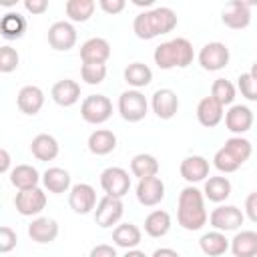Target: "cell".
<instances>
[{
    "mask_svg": "<svg viewBox=\"0 0 257 257\" xmlns=\"http://www.w3.org/2000/svg\"><path fill=\"white\" fill-rule=\"evenodd\" d=\"M209 215L205 209V195L197 187L189 185L179 193L177 221L187 231H199L207 223Z\"/></svg>",
    "mask_w": 257,
    "mask_h": 257,
    "instance_id": "6da1fadb",
    "label": "cell"
},
{
    "mask_svg": "<svg viewBox=\"0 0 257 257\" xmlns=\"http://www.w3.org/2000/svg\"><path fill=\"white\" fill-rule=\"evenodd\" d=\"M177 26V14L175 10L167 6H157L151 10H145L135 16L133 20V30L141 40H151L161 34H167L175 30Z\"/></svg>",
    "mask_w": 257,
    "mask_h": 257,
    "instance_id": "7a4b0ae2",
    "label": "cell"
},
{
    "mask_svg": "<svg viewBox=\"0 0 257 257\" xmlns=\"http://www.w3.org/2000/svg\"><path fill=\"white\" fill-rule=\"evenodd\" d=\"M153 58H155V64L161 68V70H171V68H187L193 58H195V50H193V44L183 38V36H177L173 40H167V42H161L155 52H153Z\"/></svg>",
    "mask_w": 257,
    "mask_h": 257,
    "instance_id": "3957f363",
    "label": "cell"
},
{
    "mask_svg": "<svg viewBox=\"0 0 257 257\" xmlns=\"http://www.w3.org/2000/svg\"><path fill=\"white\" fill-rule=\"evenodd\" d=\"M253 153V147L247 139L243 137H231L225 141V145L215 153L213 165L221 173H235Z\"/></svg>",
    "mask_w": 257,
    "mask_h": 257,
    "instance_id": "277c9868",
    "label": "cell"
},
{
    "mask_svg": "<svg viewBox=\"0 0 257 257\" xmlns=\"http://www.w3.org/2000/svg\"><path fill=\"white\" fill-rule=\"evenodd\" d=\"M80 116L88 124H102L112 116V102L104 94H90L80 104Z\"/></svg>",
    "mask_w": 257,
    "mask_h": 257,
    "instance_id": "5b68a950",
    "label": "cell"
},
{
    "mask_svg": "<svg viewBox=\"0 0 257 257\" xmlns=\"http://www.w3.org/2000/svg\"><path fill=\"white\" fill-rule=\"evenodd\" d=\"M147 110H149V102H147V96L141 90H135V88L124 90L118 96V112L124 120L139 122L147 116Z\"/></svg>",
    "mask_w": 257,
    "mask_h": 257,
    "instance_id": "8992f818",
    "label": "cell"
},
{
    "mask_svg": "<svg viewBox=\"0 0 257 257\" xmlns=\"http://www.w3.org/2000/svg\"><path fill=\"white\" fill-rule=\"evenodd\" d=\"M100 187L104 195L122 199L131 189V177L122 167H108L100 173Z\"/></svg>",
    "mask_w": 257,
    "mask_h": 257,
    "instance_id": "52a82bcc",
    "label": "cell"
},
{
    "mask_svg": "<svg viewBox=\"0 0 257 257\" xmlns=\"http://www.w3.org/2000/svg\"><path fill=\"white\" fill-rule=\"evenodd\" d=\"M243 219H245L243 211L235 205H219L209 215V223L213 225L215 231H221V233L237 231L243 225Z\"/></svg>",
    "mask_w": 257,
    "mask_h": 257,
    "instance_id": "ba28073f",
    "label": "cell"
},
{
    "mask_svg": "<svg viewBox=\"0 0 257 257\" xmlns=\"http://www.w3.org/2000/svg\"><path fill=\"white\" fill-rule=\"evenodd\" d=\"M199 64L203 70H209V72H217V70H223L227 64H229V48L223 44V42H209L201 48L199 52Z\"/></svg>",
    "mask_w": 257,
    "mask_h": 257,
    "instance_id": "9c48e42d",
    "label": "cell"
},
{
    "mask_svg": "<svg viewBox=\"0 0 257 257\" xmlns=\"http://www.w3.org/2000/svg\"><path fill=\"white\" fill-rule=\"evenodd\" d=\"M122 213H124L122 199L104 195V197L98 201L96 209H94V221H96L98 227L108 229V227L116 225V223L122 219Z\"/></svg>",
    "mask_w": 257,
    "mask_h": 257,
    "instance_id": "30bf717a",
    "label": "cell"
},
{
    "mask_svg": "<svg viewBox=\"0 0 257 257\" xmlns=\"http://www.w3.org/2000/svg\"><path fill=\"white\" fill-rule=\"evenodd\" d=\"M14 207L20 215L24 217H32V215H40L46 207V193L40 187L34 189H26V191H18L14 197Z\"/></svg>",
    "mask_w": 257,
    "mask_h": 257,
    "instance_id": "8fae6325",
    "label": "cell"
},
{
    "mask_svg": "<svg viewBox=\"0 0 257 257\" xmlns=\"http://www.w3.org/2000/svg\"><path fill=\"white\" fill-rule=\"evenodd\" d=\"M68 205L74 213L78 215H86L92 209H96V191L92 185L88 183H76L70 187L68 191Z\"/></svg>",
    "mask_w": 257,
    "mask_h": 257,
    "instance_id": "7c38bea8",
    "label": "cell"
},
{
    "mask_svg": "<svg viewBox=\"0 0 257 257\" xmlns=\"http://www.w3.org/2000/svg\"><path fill=\"white\" fill-rule=\"evenodd\" d=\"M151 106H153V112L159 118L169 120L179 110V96L171 88H159V90H155V94L151 98Z\"/></svg>",
    "mask_w": 257,
    "mask_h": 257,
    "instance_id": "4fadbf2b",
    "label": "cell"
},
{
    "mask_svg": "<svg viewBox=\"0 0 257 257\" xmlns=\"http://www.w3.org/2000/svg\"><path fill=\"white\" fill-rule=\"evenodd\" d=\"M137 199L145 207H155L165 199V183L161 177H149L141 179L137 185Z\"/></svg>",
    "mask_w": 257,
    "mask_h": 257,
    "instance_id": "5bb4252c",
    "label": "cell"
},
{
    "mask_svg": "<svg viewBox=\"0 0 257 257\" xmlns=\"http://www.w3.org/2000/svg\"><path fill=\"white\" fill-rule=\"evenodd\" d=\"M48 44L54 50H70L76 44V28L66 20L54 22L48 28Z\"/></svg>",
    "mask_w": 257,
    "mask_h": 257,
    "instance_id": "9a60e30c",
    "label": "cell"
},
{
    "mask_svg": "<svg viewBox=\"0 0 257 257\" xmlns=\"http://www.w3.org/2000/svg\"><path fill=\"white\" fill-rule=\"evenodd\" d=\"M225 126H227V131H231L237 137L247 133L253 126V112H251V108L245 106V104H233L225 112Z\"/></svg>",
    "mask_w": 257,
    "mask_h": 257,
    "instance_id": "2e32d148",
    "label": "cell"
},
{
    "mask_svg": "<svg viewBox=\"0 0 257 257\" xmlns=\"http://www.w3.org/2000/svg\"><path fill=\"white\" fill-rule=\"evenodd\" d=\"M179 171L187 183H191V185L201 183V181H207V177H209V161L201 155H191L181 161Z\"/></svg>",
    "mask_w": 257,
    "mask_h": 257,
    "instance_id": "e0dca14e",
    "label": "cell"
},
{
    "mask_svg": "<svg viewBox=\"0 0 257 257\" xmlns=\"http://www.w3.org/2000/svg\"><path fill=\"white\" fill-rule=\"evenodd\" d=\"M251 2H231L223 14H221V20L227 28H233V30H243L249 26L251 22V10H249Z\"/></svg>",
    "mask_w": 257,
    "mask_h": 257,
    "instance_id": "ac0fdd59",
    "label": "cell"
},
{
    "mask_svg": "<svg viewBox=\"0 0 257 257\" xmlns=\"http://www.w3.org/2000/svg\"><path fill=\"white\" fill-rule=\"evenodd\" d=\"M110 58V44L108 40L94 36L88 38L82 46H80V60L82 62H92V64H104Z\"/></svg>",
    "mask_w": 257,
    "mask_h": 257,
    "instance_id": "d6986e66",
    "label": "cell"
},
{
    "mask_svg": "<svg viewBox=\"0 0 257 257\" xmlns=\"http://www.w3.org/2000/svg\"><path fill=\"white\" fill-rule=\"evenodd\" d=\"M16 102H18V108L24 114H32L34 116L44 106V92H42V88H38L34 84H26V86H22L18 90Z\"/></svg>",
    "mask_w": 257,
    "mask_h": 257,
    "instance_id": "ffe728a7",
    "label": "cell"
},
{
    "mask_svg": "<svg viewBox=\"0 0 257 257\" xmlns=\"http://www.w3.org/2000/svg\"><path fill=\"white\" fill-rule=\"evenodd\" d=\"M28 237L34 243H52L58 237V223L50 217H36L28 225Z\"/></svg>",
    "mask_w": 257,
    "mask_h": 257,
    "instance_id": "44dd1931",
    "label": "cell"
},
{
    "mask_svg": "<svg viewBox=\"0 0 257 257\" xmlns=\"http://www.w3.org/2000/svg\"><path fill=\"white\" fill-rule=\"evenodd\" d=\"M50 96L58 106H72L80 98V84L72 78H62L52 86Z\"/></svg>",
    "mask_w": 257,
    "mask_h": 257,
    "instance_id": "7402d4cb",
    "label": "cell"
},
{
    "mask_svg": "<svg viewBox=\"0 0 257 257\" xmlns=\"http://www.w3.org/2000/svg\"><path fill=\"white\" fill-rule=\"evenodd\" d=\"M223 108H225V106H221L213 96H205V98H201L199 104H197V120H199L203 126L213 128V126H217V124L223 120V116H225Z\"/></svg>",
    "mask_w": 257,
    "mask_h": 257,
    "instance_id": "603a6c76",
    "label": "cell"
},
{
    "mask_svg": "<svg viewBox=\"0 0 257 257\" xmlns=\"http://www.w3.org/2000/svg\"><path fill=\"white\" fill-rule=\"evenodd\" d=\"M58 151H60L58 141L48 133L36 135L32 139V143H30V153L38 161H54L58 157Z\"/></svg>",
    "mask_w": 257,
    "mask_h": 257,
    "instance_id": "cb8c5ba5",
    "label": "cell"
},
{
    "mask_svg": "<svg viewBox=\"0 0 257 257\" xmlns=\"http://www.w3.org/2000/svg\"><path fill=\"white\" fill-rule=\"evenodd\" d=\"M88 151L96 157H104L116 149V135L108 128H96L88 137Z\"/></svg>",
    "mask_w": 257,
    "mask_h": 257,
    "instance_id": "d4e9b609",
    "label": "cell"
},
{
    "mask_svg": "<svg viewBox=\"0 0 257 257\" xmlns=\"http://www.w3.org/2000/svg\"><path fill=\"white\" fill-rule=\"evenodd\" d=\"M42 185L48 193H54V195L66 193L70 191V173L60 167H50L42 175Z\"/></svg>",
    "mask_w": 257,
    "mask_h": 257,
    "instance_id": "484cf974",
    "label": "cell"
},
{
    "mask_svg": "<svg viewBox=\"0 0 257 257\" xmlns=\"http://www.w3.org/2000/svg\"><path fill=\"white\" fill-rule=\"evenodd\" d=\"M40 173L32 167V165H16L10 171V183L18 189V191H26V189H34L40 183Z\"/></svg>",
    "mask_w": 257,
    "mask_h": 257,
    "instance_id": "4316f807",
    "label": "cell"
},
{
    "mask_svg": "<svg viewBox=\"0 0 257 257\" xmlns=\"http://www.w3.org/2000/svg\"><path fill=\"white\" fill-rule=\"evenodd\" d=\"M143 239V233L141 229L135 225V223H120L114 227L112 231V241L116 247H122V249H137V245L141 243Z\"/></svg>",
    "mask_w": 257,
    "mask_h": 257,
    "instance_id": "83f0119b",
    "label": "cell"
},
{
    "mask_svg": "<svg viewBox=\"0 0 257 257\" xmlns=\"http://www.w3.org/2000/svg\"><path fill=\"white\" fill-rule=\"evenodd\" d=\"M199 247H201V251L205 253V255H209V257H219V255H223L229 247H231V241L225 237V233H221V231H209V233H205L201 239H199Z\"/></svg>",
    "mask_w": 257,
    "mask_h": 257,
    "instance_id": "f1b7e54d",
    "label": "cell"
},
{
    "mask_svg": "<svg viewBox=\"0 0 257 257\" xmlns=\"http://www.w3.org/2000/svg\"><path fill=\"white\" fill-rule=\"evenodd\" d=\"M231 251L235 257H257V233L255 231H239L231 239Z\"/></svg>",
    "mask_w": 257,
    "mask_h": 257,
    "instance_id": "f546056e",
    "label": "cell"
},
{
    "mask_svg": "<svg viewBox=\"0 0 257 257\" xmlns=\"http://www.w3.org/2000/svg\"><path fill=\"white\" fill-rule=\"evenodd\" d=\"M171 229V215L163 209H157V211H151L145 219V233L149 237H165Z\"/></svg>",
    "mask_w": 257,
    "mask_h": 257,
    "instance_id": "4dcf8cb0",
    "label": "cell"
},
{
    "mask_svg": "<svg viewBox=\"0 0 257 257\" xmlns=\"http://www.w3.org/2000/svg\"><path fill=\"white\" fill-rule=\"evenodd\" d=\"M124 80H126V84H131L135 90L145 88V86H149L151 80H153V70H151L145 62H131V64L124 68Z\"/></svg>",
    "mask_w": 257,
    "mask_h": 257,
    "instance_id": "1f68e13d",
    "label": "cell"
},
{
    "mask_svg": "<svg viewBox=\"0 0 257 257\" xmlns=\"http://www.w3.org/2000/svg\"><path fill=\"white\" fill-rule=\"evenodd\" d=\"M131 173L135 177L141 179H149V177H157L159 173V161L149 155V153H139L131 159Z\"/></svg>",
    "mask_w": 257,
    "mask_h": 257,
    "instance_id": "d6a6232c",
    "label": "cell"
},
{
    "mask_svg": "<svg viewBox=\"0 0 257 257\" xmlns=\"http://www.w3.org/2000/svg\"><path fill=\"white\" fill-rule=\"evenodd\" d=\"M203 195L213 203H223L231 195V181L227 177H209L205 181Z\"/></svg>",
    "mask_w": 257,
    "mask_h": 257,
    "instance_id": "836d02e7",
    "label": "cell"
},
{
    "mask_svg": "<svg viewBox=\"0 0 257 257\" xmlns=\"http://www.w3.org/2000/svg\"><path fill=\"white\" fill-rule=\"evenodd\" d=\"M26 30V18L20 16L18 12H8L2 16L0 20V34L6 38V40H16L24 34Z\"/></svg>",
    "mask_w": 257,
    "mask_h": 257,
    "instance_id": "e575fe53",
    "label": "cell"
},
{
    "mask_svg": "<svg viewBox=\"0 0 257 257\" xmlns=\"http://www.w3.org/2000/svg\"><path fill=\"white\" fill-rule=\"evenodd\" d=\"M96 4L92 0H68L64 4V12L72 22H86L94 14Z\"/></svg>",
    "mask_w": 257,
    "mask_h": 257,
    "instance_id": "d590c367",
    "label": "cell"
},
{
    "mask_svg": "<svg viewBox=\"0 0 257 257\" xmlns=\"http://www.w3.org/2000/svg\"><path fill=\"white\" fill-rule=\"evenodd\" d=\"M235 94H237V88L233 82H229L227 78H217L211 86V96L221 104V106H227L235 100Z\"/></svg>",
    "mask_w": 257,
    "mask_h": 257,
    "instance_id": "8d00e7d4",
    "label": "cell"
},
{
    "mask_svg": "<svg viewBox=\"0 0 257 257\" xmlns=\"http://www.w3.org/2000/svg\"><path fill=\"white\" fill-rule=\"evenodd\" d=\"M80 76L86 84H100L106 78V64H92V62H82Z\"/></svg>",
    "mask_w": 257,
    "mask_h": 257,
    "instance_id": "74e56055",
    "label": "cell"
},
{
    "mask_svg": "<svg viewBox=\"0 0 257 257\" xmlns=\"http://www.w3.org/2000/svg\"><path fill=\"white\" fill-rule=\"evenodd\" d=\"M20 56L12 46H0V72L8 74L18 68Z\"/></svg>",
    "mask_w": 257,
    "mask_h": 257,
    "instance_id": "f35d334b",
    "label": "cell"
},
{
    "mask_svg": "<svg viewBox=\"0 0 257 257\" xmlns=\"http://www.w3.org/2000/svg\"><path fill=\"white\" fill-rule=\"evenodd\" d=\"M237 88L241 90V96H245L247 100L257 102V80L249 72H243L237 78Z\"/></svg>",
    "mask_w": 257,
    "mask_h": 257,
    "instance_id": "ab89813d",
    "label": "cell"
},
{
    "mask_svg": "<svg viewBox=\"0 0 257 257\" xmlns=\"http://www.w3.org/2000/svg\"><path fill=\"white\" fill-rule=\"evenodd\" d=\"M16 241H18L16 233H14L8 225H4V227L0 229V253H8V251H12V249L16 247Z\"/></svg>",
    "mask_w": 257,
    "mask_h": 257,
    "instance_id": "60d3db41",
    "label": "cell"
},
{
    "mask_svg": "<svg viewBox=\"0 0 257 257\" xmlns=\"http://www.w3.org/2000/svg\"><path fill=\"white\" fill-rule=\"evenodd\" d=\"M98 6L102 8V12H106V14H118V12H122L124 10V6H126V2L124 0H100L98 2Z\"/></svg>",
    "mask_w": 257,
    "mask_h": 257,
    "instance_id": "b9f144b4",
    "label": "cell"
},
{
    "mask_svg": "<svg viewBox=\"0 0 257 257\" xmlns=\"http://www.w3.org/2000/svg\"><path fill=\"white\" fill-rule=\"evenodd\" d=\"M245 215L253 223H257V191L247 195V199H245Z\"/></svg>",
    "mask_w": 257,
    "mask_h": 257,
    "instance_id": "7bdbcfd3",
    "label": "cell"
},
{
    "mask_svg": "<svg viewBox=\"0 0 257 257\" xmlns=\"http://www.w3.org/2000/svg\"><path fill=\"white\" fill-rule=\"evenodd\" d=\"M88 257H118L114 247L112 245H106V243H100V245H94L90 249V255Z\"/></svg>",
    "mask_w": 257,
    "mask_h": 257,
    "instance_id": "ee69618b",
    "label": "cell"
},
{
    "mask_svg": "<svg viewBox=\"0 0 257 257\" xmlns=\"http://www.w3.org/2000/svg\"><path fill=\"white\" fill-rule=\"evenodd\" d=\"M24 8L30 14H44L48 10V2L46 0H24Z\"/></svg>",
    "mask_w": 257,
    "mask_h": 257,
    "instance_id": "f6af8a7d",
    "label": "cell"
},
{
    "mask_svg": "<svg viewBox=\"0 0 257 257\" xmlns=\"http://www.w3.org/2000/svg\"><path fill=\"white\" fill-rule=\"evenodd\" d=\"M10 171V155L6 149L0 151V173H8Z\"/></svg>",
    "mask_w": 257,
    "mask_h": 257,
    "instance_id": "bcb514c9",
    "label": "cell"
},
{
    "mask_svg": "<svg viewBox=\"0 0 257 257\" xmlns=\"http://www.w3.org/2000/svg\"><path fill=\"white\" fill-rule=\"evenodd\" d=\"M151 257H181L175 249H171V247H161V249H157Z\"/></svg>",
    "mask_w": 257,
    "mask_h": 257,
    "instance_id": "7dc6e473",
    "label": "cell"
},
{
    "mask_svg": "<svg viewBox=\"0 0 257 257\" xmlns=\"http://www.w3.org/2000/svg\"><path fill=\"white\" fill-rule=\"evenodd\" d=\"M122 257H147V255H145V251H139V249H128V251H126Z\"/></svg>",
    "mask_w": 257,
    "mask_h": 257,
    "instance_id": "c3c4849f",
    "label": "cell"
},
{
    "mask_svg": "<svg viewBox=\"0 0 257 257\" xmlns=\"http://www.w3.org/2000/svg\"><path fill=\"white\" fill-rule=\"evenodd\" d=\"M135 4H137V6H145V8H147V6H153V0H145V2H143V0H135Z\"/></svg>",
    "mask_w": 257,
    "mask_h": 257,
    "instance_id": "681fc988",
    "label": "cell"
},
{
    "mask_svg": "<svg viewBox=\"0 0 257 257\" xmlns=\"http://www.w3.org/2000/svg\"><path fill=\"white\" fill-rule=\"evenodd\" d=\"M249 74H251V76L257 80V62H253V64H251V70H249Z\"/></svg>",
    "mask_w": 257,
    "mask_h": 257,
    "instance_id": "f907efd6",
    "label": "cell"
}]
</instances>
